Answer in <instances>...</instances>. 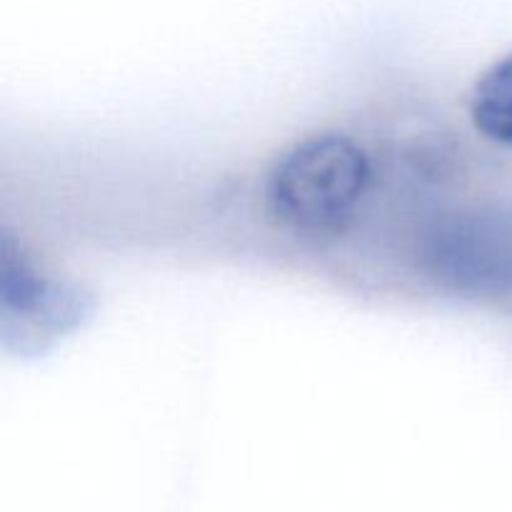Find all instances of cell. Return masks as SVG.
<instances>
[{
    "mask_svg": "<svg viewBox=\"0 0 512 512\" xmlns=\"http://www.w3.org/2000/svg\"><path fill=\"white\" fill-rule=\"evenodd\" d=\"M370 158L353 138L320 133L285 150L265 180V210L298 235L343 233L370 185Z\"/></svg>",
    "mask_w": 512,
    "mask_h": 512,
    "instance_id": "cell-1",
    "label": "cell"
},
{
    "mask_svg": "<svg viewBox=\"0 0 512 512\" xmlns=\"http://www.w3.org/2000/svg\"><path fill=\"white\" fill-rule=\"evenodd\" d=\"M470 118L490 143L512 150V53L495 60L478 78L470 98Z\"/></svg>",
    "mask_w": 512,
    "mask_h": 512,
    "instance_id": "cell-4",
    "label": "cell"
},
{
    "mask_svg": "<svg viewBox=\"0 0 512 512\" xmlns=\"http://www.w3.org/2000/svg\"><path fill=\"white\" fill-rule=\"evenodd\" d=\"M3 295L5 338H48L78 323L85 313V298L73 288L50 280L35 260L10 235L3 243Z\"/></svg>",
    "mask_w": 512,
    "mask_h": 512,
    "instance_id": "cell-3",
    "label": "cell"
},
{
    "mask_svg": "<svg viewBox=\"0 0 512 512\" xmlns=\"http://www.w3.org/2000/svg\"><path fill=\"white\" fill-rule=\"evenodd\" d=\"M423 263L450 288L512 300V213L473 208L435 220L423 240Z\"/></svg>",
    "mask_w": 512,
    "mask_h": 512,
    "instance_id": "cell-2",
    "label": "cell"
}]
</instances>
